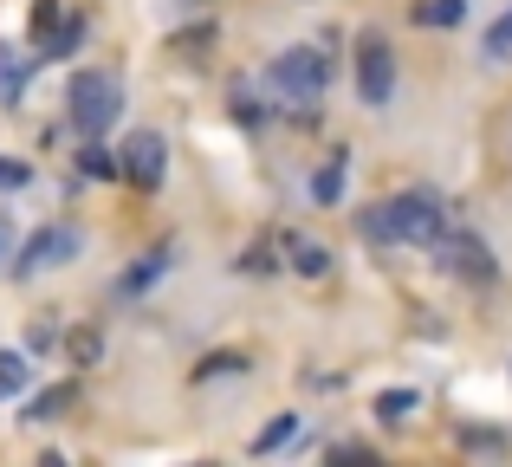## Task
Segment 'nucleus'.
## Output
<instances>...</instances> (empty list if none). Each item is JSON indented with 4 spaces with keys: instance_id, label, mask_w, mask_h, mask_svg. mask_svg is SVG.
Here are the masks:
<instances>
[{
    "instance_id": "f8f14e48",
    "label": "nucleus",
    "mask_w": 512,
    "mask_h": 467,
    "mask_svg": "<svg viewBox=\"0 0 512 467\" xmlns=\"http://www.w3.org/2000/svg\"><path fill=\"white\" fill-rule=\"evenodd\" d=\"M415 409H422L415 390H383V396H376V416H383V422H409Z\"/></svg>"
},
{
    "instance_id": "5701e85b",
    "label": "nucleus",
    "mask_w": 512,
    "mask_h": 467,
    "mask_svg": "<svg viewBox=\"0 0 512 467\" xmlns=\"http://www.w3.org/2000/svg\"><path fill=\"white\" fill-rule=\"evenodd\" d=\"M0 189H26V163H0Z\"/></svg>"
},
{
    "instance_id": "20e7f679",
    "label": "nucleus",
    "mask_w": 512,
    "mask_h": 467,
    "mask_svg": "<svg viewBox=\"0 0 512 467\" xmlns=\"http://www.w3.org/2000/svg\"><path fill=\"white\" fill-rule=\"evenodd\" d=\"M117 156H124V182H137V189H163V176H169V143H163V130H130Z\"/></svg>"
},
{
    "instance_id": "2eb2a0df",
    "label": "nucleus",
    "mask_w": 512,
    "mask_h": 467,
    "mask_svg": "<svg viewBox=\"0 0 512 467\" xmlns=\"http://www.w3.org/2000/svg\"><path fill=\"white\" fill-rule=\"evenodd\" d=\"M480 46H487V59H506V52H512V7L487 26V39H480Z\"/></svg>"
},
{
    "instance_id": "4468645a",
    "label": "nucleus",
    "mask_w": 512,
    "mask_h": 467,
    "mask_svg": "<svg viewBox=\"0 0 512 467\" xmlns=\"http://www.w3.org/2000/svg\"><path fill=\"white\" fill-rule=\"evenodd\" d=\"M65 357H72V364H98V357H104L98 331H72V338H65Z\"/></svg>"
},
{
    "instance_id": "4be33fe9",
    "label": "nucleus",
    "mask_w": 512,
    "mask_h": 467,
    "mask_svg": "<svg viewBox=\"0 0 512 467\" xmlns=\"http://www.w3.org/2000/svg\"><path fill=\"white\" fill-rule=\"evenodd\" d=\"M331 467H376V461L363 455V448H338V455H331Z\"/></svg>"
},
{
    "instance_id": "f3484780",
    "label": "nucleus",
    "mask_w": 512,
    "mask_h": 467,
    "mask_svg": "<svg viewBox=\"0 0 512 467\" xmlns=\"http://www.w3.org/2000/svg\"><path fill=\"white\" fill-rule=\"evenodd\" d=\"M65 409H72V390H46V396L33 403V422H59Z\"/></svg>"
},
{
    "instance_id": "a878e982",
    "label": "nucleus",
    "mask_w": 512,
    "mask_h": 467,
    "mask_svg": "<svg viewBox=\"0 0 512 467\" xmlns=\"http://www.w3.org/2000/svg\"><path fill=\"white\" fill-rule=\"evenodd\" d=\"M195 467H208V461H195Z\"/></svg>"
},
{
    "instance_id": "423d86ee",
    "label": "nucleus",
    "mask_w": 512,
    "mask_h": 467,
    "mask_svg": "<svg viewBox=\"0 0 512 467\" xmlns=\"http://www.w3.org/2000/svg\"><path fill=\"white\" fill-rule=\"evenodd\" d=\"M435 253L448 260V273H454V279H480V286H487V279L500 273V266H493V253H487V240H474V234H454V228H448Z\"/></svg>"
},
{
    "instance_id": "ddd939ff",
    "label": "nucleus",
    "mask_w": 512,
    "mask_h": 467,
    "mask_svg": "<svg viewBox=\"0 0 512 467\" xmlns=\"http://www.w3.org/2000/svg\"><path fill=\"white\" fill-rule=\"evenodd\" d=\"M292 429H299V416H279V422H266V429L253 435V455H273V448H286V442H292Z\"/></svg>"
},
{
    "instance_id": "9b49d317",
    "label": "nucleus",
    "mask_w": 512,
    "mask_h": 467,
    "mask_svg": "<svg viewBox=\"0 0 512 467\" xmlns=\"http://www.w3.org/2000/svg\"><path fill=\"white\" fill-rule=\"evenodd\" d=\"M26 383H33V364H26L20 351H0V403H7V396H26Z\"/></svg>"
},
{
    "instance_id": "39448f33",
    "label": "nucleus",
    "mask_w": 512,
    "mask_h": 467,
    "mask_svg": "<svg viewBox=\"0 0 512 467\" xmlns=\"http://www.w3.org/2000/svg\"><path fill=\"white\" fill-rule=\"evenodd\" d=\"M357 91L370 111H383L396 98V52H389V39H363L357 46Z\"/></svg>"
},
{
    "instance_id": "412c9836",
    "label": "nucleus",
    "mask_w": 512,
    "mask_h": 467,
    "mask_svg": "<svg viewBox=\"0 0 512 467\" xmlns=\"http://www.w3.org/2000/svg\"><path fill=\"white\" fill-rule=\"evenodd\" d=\"M273 266H279V260H273V247H266V240H260V247L247 253V273H273Z\"/></svg>"
},
{
    "instance_id": "7ed1b4c3",
    "label": "nucleus",
    "mask_w": 512,
    "mask_h": 467,
    "mask_svg": "<svg viewBox=\"0 0 512 467\" xmlns=\"http://www.w3.org/2000/svg\"><path fill=\"white\" fill-rule=\"evenodd\" d=\"M383 215H389V240H409V247H441V234H448V208L428 189H409L396 202H383Z\"/></svg>"
},
{
    "instance_id": "6ab92c4d",
    "label": "nucleus",
    "mask_w": 512,
    "mask_h": 467,
    "mask_svg": "<svg viewBox=\"0 0 512 467\" xmlns=\"http://www.w3.org/2000/svg\"><path fill=\"white\" fill-rule=\"evenodd\" d=\"M52 26H65L59 20V0H39V7H33V39H46V46H52Z\"/></svg>"
},
{
    "instance_id": "9d476101",
    "label": "nucleus",
    "mask_w": 512,
    "mask_h": 467,
    "mask_svg": "<svg viewBox=\"0 0 512 467\" xmlns=\"http://www.w3.org/2000/svg\"><path fill=\"white\" fill-rule=\"evenodd\" d=\"M163 273H169V247H156V253H143V260L130 266L124 279H117V292H143L150 279H163Z\"/></svg>"
},
{
    "instance_id": "f03ea898",
    "label": "nucleus",
    "mask_w": 512,
    "mask_h": 467,
    "mask_svg": "<svg viewBox=\"0 0 512 467\" xmlns=\"http://www.w3.org/2000/svg\"><path fill=\"white\" fill-rule=\"evenodd\" d=\"M266 85L279 91V98H299V104H318L331 85V59L318 46H286L273 59V72H266Z\"/></svg>"
},
{
    "instance_id": "b1692460",
    "label": "nucleus",
    "mask_w": 512,
    "mask_h": 467,
    "mask_svg": "<svg viewBox=\"0 0 512 467\" xmlns=\"http://www.w3.org/2000/svg\"><path fill=\"white\" fill-rule=\"evenodd\" d=\"M214 370H240V357H234V351H221V357H208V364H201L195 377H214Z\"/></svg>"
},
{
    "instance_id": "a211bd4d",
    "label": "nucleus",
    "mask_w": 512,
    "mask_h": 467,
    "mask_svg": "<svg viewBox=\"0 0 512 467\" xmlns=\"http://www.w3.org/2000/svg\"><path fill=\"white\" fill-rule=\"evenodd\" d=\"M85 176H124V156H111V150L91 143V150H85Z\"/></svg>"
},
{
    "instance_id": "aec40b11",
    "label": "nucleus",
    "mask_w": 512,
    "mask_h": 467,
    "mask_svg": "<svg viewBox=\"0 0 512 467\" xmlns=\"http://www.w3.org/2000/svg\"><path fill=\"white\" fill-rule=\"evenodd\" d=\"M208 39H214V26H188V33H175V46L195 52V46H208Z\"/></svg>"
},
{
    "instance_id": "dca6fc26",
    "label": "nucleus",
    "mask_w": 512,
    "mask_h": 467,
    "mask_svg": "<svg viewBox=\"0 0 512 467\" xmlns=\"http://www.w3.org/2000/svg\"><path fill=\"white\" fill-rule=\"evenodd\" d=\"M467 13V0H435V7H415V20L422 26H454Z\"/></svg>"
},
{
    "instance_id": "0eeeda50",
    "label": "nucleus",
    "mask_w": 512,
    "mask_h": 467,
    "mask_svg": "<svg viewBox=\"0 0 512 467\" xmlns=\"http://www.w3.org/2000/svg\"><path fill=\"white\" fill-rule=\"evenodd\" d=\"M72 253H78V234L72 228H39L33 240H26V253H20V273H46V266L72 260Z\"/></svg>"
},
{
    "instance_id": "1a4fd4ad",
    "label": "nucleus",
    "mask_w": 512,
    "mask_h": 467,
    "mask_svg": "<svg viewBox=\"0 0 512 467\" xmlns=\"http://www.w3.org/2000/svg\"><path fill=\"white\" fill-rule=\"evenodd\" d=\"M344 176H350V150H331V156H325V169L312 176V202H318V208H331V202L344 195Z\"/></svg>"
},
{
    "instance_id": "6e6552de",
    "label": "nucleus",
    "mask_w": 512,
    "mask_h": 467,
    "mask_svg": "<svg viewBox=\"0 0 512 467\" xmlns=\"http://www.w3.org/2000/svg\"><path fill=\"white\" fill-rule=\"evenodd\" d=\"M286 253H292V273H305V279H325L331 273V247H325V240H312V234H286Z\"/></svg>"
},
{
    "instance_id": "f257e3e1",
    "label": "nucleus",
    "mask_w": 512,
    "mask_h": 467,
    "mask_svg": "<svg viewBox=\"0 0 512 467\" xmlns=\"http://www.w3.org/2000/svg\"><path fill=\"white\" fill-rule=\"evenodd\" d=\"M65 104H72L78 137H104V130L117 124V111H124V85H117L111 72H98V65H85V72H72V85H65Z\"/></svg>"
},
{
    "instance_id": "393cba45",
    "label": "nucleus",
    "mask_w": 512,
    "mask_h": 467,
    "mask_svg": "<svg viewBox=\"0 0 512 467\" xmlns=\"http://www.w3.org/2000/svg\"><path fill=\"white\" fill-rule=\"evenodd\" d=\"M39 467H72V461H59V455H46V461H39Z\"/></svg>"
}]
</instances>
